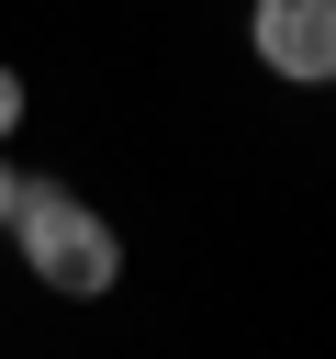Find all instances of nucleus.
<instances>
[{"label": "nucleus", "mask_w": 336, "mask_h": 359, "mask_svg": "<svg viewBox=\"0 0 336 359\" xmlns=\"http://www.w3.org/2000/svg\"><path fill=\"white\" fill-rule=\"evenodd\" d=\"M11 247H22V269H34L56 303H101V292L123 280V236H112L78 191H56V180H22V202H11Z\"/></svg>", "instance_id": "nucleus-1"}, {"label": "nucleus", "mask_w": 336, "mask_h": 359, "mask_svg": "<svg viewBox=\"0 0 336 359\" xmlns=\"http://www.w3.org/2000/svg\"><path fill=\"white\" fill-rule=\"evenodd\" d=\"M246 45H258L269 79L325 90V79H336V0H258V11H246Z\"/></svg>", "instance_id": "nucleus-2"}, {"label": "nucleus", "mask_w": 336, "mask_h": 359, "mask_svg": "<svg viewBox=\"0 0 336 359\" xmlns=\"http://www.w3.org/2000/svg\"><path fill=\"white\" fill-rule=\"evenodd\" d=\"M22 135V67H0V146Z\"/></svg>", "instance_id": "nucleus-3"}, {"label": "nucleus", "mask_w": 336, "mask_h": 359, "mask_svg": "<svg viewBox=\"0 0 336 359\" xmlns=\"http://www.w3.org/2000/svg\"><path fill=\"white\" fill-rule=\"evenodd\" d=\"M11 202H22V168H11V146H0V224H11Z\"/></svg>", "instance_id": "nucleus-4"}]
</instances>
